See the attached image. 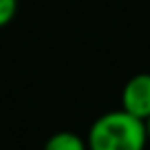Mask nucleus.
<instances>
[{
    "label": "nucleus",
    "mask_w": 150,
    "mask_h": 150,
    "mask_svg": "<svg viewBox=\"0 0 150 150\" xmlns=\"http://www.w3.org/2000/svg\"><path fill=\"white\" fill-rule=\"evenodd\" d=\"M84 139L88 150H146L148 132L144 119L119 108L99 115Z\"/></svg>",
    "instance_id": "nucleus-1"
},
{
    "label": "nucleus",
    "mask_w": 150,
    "mask_h": 150,
    "mask_svg": "<svg viewBox=\"0 0 150 150\" xmlns=\"http://www.w3.org/2000/svg\"><path fill=\"white\" fill-rule=\"evenodd\" d=\"M122 108L144 122L150 117V73H137L124 84Z\"/></svg>",
    "instance_id": "nucleus-2"
},
{
    "label": "nucleus",
    "mask_w": 150,
    "mask_h": 150,
    "mask_svg": "<svg viewBox=\"0 0 150 150\" xmlns=\"http://www.w3.org/2000/svg\"><path fill=\"white\" fill-rule=\"evenodd\" d=\"M42 150H88L86 139L73 130H60L44 141Z\"/></svg>",
    "instance_id": "nucleus-3"
},
{
    "label": "nucleus",
    "mask_w": 150,
    "mask_h": 150,
    "mask_svg": "<svg viewBox=\"0 0 150 150\" xmlns=\"http://www.w3.org/2000/svg\"><path fill=\"white\" fill-rule=\"evenodd\" d=\"M18 13V0H0V29L7 27Z\"/></svg>",
    "instance_id": "nucleus-4"
},
{
    "label": "nucleus",
    "mask_w": 150,
    "mask_h": 150,
    "mask_svg": "<svg viewBox=\"0 0 150 150\" xmlns=\"http://www.w3.org/2000/svg\"><path fill=\"white\" fill-rule=\"evenodd\" d=\"M146 132H148V141H150V117L146 119Z\"/></svg>",
    "instance_id": "nucleus-5"
}]
</instances>
